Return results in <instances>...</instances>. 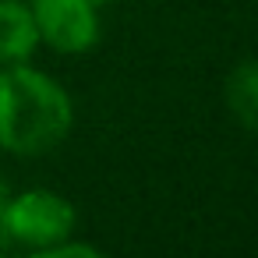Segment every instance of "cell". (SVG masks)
<instances>
[{
    "mask_svg": "<svg viewBox=\"0 0 258 258\" xmlns=\"http://www.w3.org/2000/svg\"><path fill=\"white\" fill-rule=\"evenodd\" d=\"M75 124V103L57 78L29 64H0V149L11 156L53 152Z\"/></svg>",
    "mask_w": 258,
    "mask_h": 258,
    "instance_id": "obj_1",
    "label": "cell"
},
{
    "mask_svg": "<svg viewBox=\"0 0 258 258\" xmlns=\"http://www.w3.org/2000/svg\"><path fill=\"white\" fill-rule=\"evenodd\" d=\"M78 212L75 205L46 187H29L18 195H8L4 202V233L8 244H22L32 251H50L60 240H68L75 233Z\"/></svg>",
    "mask_w": 258,
    "mask_h": 258,
    "instance_id": "obj_2",
    "label": "cell"
},
{
    "mask_svg": "<svg viewBox=\"0 0 258 258\" xmlns=\"http://www.w3.org/2000/svg\"><path fill=\"white\" fill-rule=\"evenodd\" d=\"M39 43L57 53H85L99 43V8L89 0H32Z\"/></svg>",
    "mask_w": 258,
    "mask_h": 258,
    "instance_id": "obj_3",
    "label": "cell"
},
{
    "mask_svg": "<svg viewBox=\"0 0 258 258\" xmlns=\"http://www.w3.org/2000/svg\"><path fill=\"white\" fill-rule=\"evenodd\" d=\"M39 46V29L25 0H0V64H29Z\"/></svg>",
    "mask_w": 258,
    "mask_h": 258,
    "instance_id": "obj_4",
    "label": "cell"
},
{
    "mask_svg": "<svg viewBox=\"0 0 258 258\" xmlns=\"http://www.w3.org/2000/svg\"><path fill=\"white\" fill-rule=\"evenodd\" d=\"M223 103L244 131L258 135V60H240L230 68L223 82Z\"/></svg>",
    "mask_w": 258,
    "mask_h": 258,
    "instance_id": "obj_5",
    "label": "cell"
},
{
    "mask_svg": "<svg viewBox=\"0 0 258 258\" xmlns=\"http://www.w3.org/2000/svg\"><path fill=\"white\" fill-rule=\"evenodd\" d=\"M4 202H8V187L0 184V251L8 247V233H4Z\"/></svg>",
    "mask_w": 258,
    "mask_h": 258,
    "instance_id": "obj_6",
    "label": "cell"
},
{
    "mask_svg": "<svg viewBox=\"0 0 258 258\" xmlns=\"http://www.w3.org/2000/svg\"><path fill=\"white\" fill-rule=\"evenodd\" d=\"M89 4H96V8H103V4H113V0H89Z\"/></svg>",
    "mask_w": 258,
    "mask_h": 258,
    "instance_id": "obj_7",
    "label": "cell"
}]
</instances>
